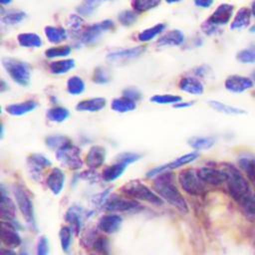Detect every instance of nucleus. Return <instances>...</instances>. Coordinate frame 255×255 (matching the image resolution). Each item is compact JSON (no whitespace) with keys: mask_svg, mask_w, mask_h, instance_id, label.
I'll use <instances>...</instances> for the list:
<instances>
[{"mask_svg":"<svg viewBox=\"0 0 255 255\" xmlns=\"http://www.w3.org/2000/svg\"><path fill=\"white\" fill-rule=\"evenodd\" d=\"M153 187L155 191L172 206L181 212H187V203L176 186L173 184L172 174L170 172L165 171L160 173L155 179Z\"/></svg>","mask_w":255,"mask_h":255,"instance_id":"nucleus-1","label":"nucleus"},{"mask_svg":"<svg viewBox=\"0 0 255 255\" xmlns=\"http://www.w3.org/2000/svg\"><path fill=\"white\" fill-rule=\"evenodd\" d=\"M224 170L227 174L226 182L230 195L234 200L242 203L252 194L248 181L242 175L240 170L232 164H225Z\"/></svg>","mask_w":255,"mask_h":255,"instance_id":"nucleus-2","label":"nucleus"},{"mask_svg":"<svg viewBox=\"0 0 255 255\" xmlns=\"http://www.w3.org/2000/svg\"><path fill=\"white\" fill-rule=\"evenodd\" d=\"M2 66L12 81L19 86L26 87L30 84L31 68L28 63L12 57H3Z\"/></svg>","mask_w":255,"mask_h":255,"instance_id":"nucleus-3","label":"nucleus"},{"mask_svg":"<svg viewBox=\"0 0 255 255\" xmlns=\"http://www.w3.org/2000/svg\"><path fill=\"white\" fill-rule=\"evenodd\" d=\"M115 29V22L111 19H105L101 22L94 23L86 27L78 38H76V43L81 45H94L106 32Z\"/></svg>","mask_w":255,"mask_h":255,"instance_id":"nucleus-4","label":"nucleus"},{"mask_svg":"<svg viewBox=\"0 0 255 255\" xmlns=\"http://www.w3.org/2000/svg\"><path fill=\"white\" fill-rule=\"evenodd\" d=\"M123 191L125 194L133 199H140L157 205L162 204V200L159 198V196L139 181H130L127 183L123 187Z\"/></svg>","mask_w":255,"mask_h":255,"instance_id":"nucleus-5","label":"nucleus"},{"mask_svg":"<svg viewBox=\"0 0 255 255\" xmlns=\"http://www.w3.org/2000/svg\"><path fill=\"white\" fill-rule=\"evenodd\" d=\"M56 157L65 166L70 169H79L83 165L81 158V149L72 142L56 150Z\"/></svg>","mask_w":255,"mask_h":255,"instance_id":"nucleus-6","label":"nucleus"},{"mask_svg":"<svg viewBox=\"0 0 255 255\" xmlns=\"http://www.w3.org/2000/svg\"><path fill=\"white\" fill-rule=\"evenodd\" d=\"M145 51L144 46H136L131 48H125L110 52L106 56V60L111 65H125L132 60L137 59Z\"/></svg>","mask_w":255,"mask_h":255,"instance_id":"nucleus-7","label":"nucleus"},{"mask_svg":"<svg viewBox=\"0 0 255 255\" xmlns=\"http://www.w3.org/2000/svg\"><path fill=\"white\" fill-rule=\"evenodd\" d=\"M181 187L189 194L199 195L204 191L202 180L199 178L197 171L194 169H185L178 176Z\"/></svg>","mask_w":255,"mask_h":255,"instance_id":"nucleus-8","label":"nucleus"},{"mask_svg":"<svg viewBox=\"0 0 255 255\" xmlns=\"http://www.w3.org/2000/svg\"><path fill=\"white\" fill-rule=\"evenodd\" d=\"M234 13V6L230 3H221L218 5L215 10L211 13V15L206 19L209 23L214 26L220 27L228 24L232 21Z\"/></svg>","mask_w":255,"mask_h":255,"instance_id":"nucleus-9","label":"nucleus"},{"mask_svg":"<svg viewBox=\"0 0 255 255\" xmlns=\"http://www.w3.org/2000/svg\"><path fill=\"white\" fill-rule=\"evenodd\" d=\"M197 157H198V152L197 151H191V152L185 153V154L175 158L174 160H172L171 162H169L167 164H163V165H160V166H157V167H154V168L150 169L147 172L146 175H147V177H152V176L159 175L160 173L165 172L169 169H174V168L183 166L187 163H190V162L194 161Z\"/></svg>","mask_w":255,"mask_h":255,"instance_id":"nucleus-10","label":"nucleus"},{"mask_svg":"<svg viewBox=\"0 0 255 255\" xmlns=\"http://www.w3.org/2000/svg\"><path fill=\"white\" fill-rule=\"evenodd\" d=\"M253 86L254 82L251 78L240 75H231L226 78L224 82L225 89L234 94H241L249 89H252Z\"/></svg>","mask_w":255,"mask_h":255,"instance_id":"nucleus-11","label":"nucleus"},{"mask_svg":"<svg viewBox=\"0 0 255 255\" xmlns=\"http://www.w3.org/2000/svg\"><path fill=\"white\" fill-rule=\"evenodd\" d=\"M105 206L106 209L110 211H134L141 207L135 200L120 197L119 195H113L110 197Z\"/></svg>","mask_w":255,"mask_h":255,"instance_id":"nucleus-12","label":"nucleus"},{"mask_svg":"<svg viewBox=\"0 0 255 255\" xmlns=\"http://www.w3.org/2000/svg\"><path fill=\"white\" fill-rule=\"evenodd\" d=\"M16 201L22 214L29 222L33 221V203L29 193L22 186H17L14 191Z\"/></svg>","mask_w":255,"mask_h":255,"instance_id":"nucleus-13","label":"nucleus"},{"mask_svg":"<svg viewBox=\"0 0 255 255\" xmlns=\"http://www.w3.org/2000/svg\"><path fill=\"white\" fill-rule=\"evenodd\" d=\"M197 174L203 182L212 185H219L227 180V174L224 169L220 170L217 168L204 166L198 169Z\"/></svg>","mask_w":255,"mask_h":255,"instance_id":"nucleus-14","label":"nucleus"},{"mask_svg":"<svg viewBox=\"0 0 255 255\" xmlns=\"http://www.w3.org/2000/svg\"><path fill=\"white\" fill-rule=\"evenodd\" d=\"M178 88L189 95L200 96L204 93V86L199 78L195 76H184L179 80Z\"/></svg>","mask_w":255,"mask_h":255,"instance_id":"nucleus-15","label":"nucleus"},{"mask_svg":"<svg viewBox=\"0 0 255 255\" xmlns=\"http://www.w3.org/2000/svg\"><path fill=\"white\" fill-rule=\"evenodd\" d=\"M185 37L183 32L178 29L169 30L162 35L156 41L157 47H178L184 43Z\"/></svg>","mask_w":255,"mask_h":255,"instance_id":"nucleus-16","label":"nucleus"},{"mask_svg":"<svg viewBox=\"0 0 255 255\" xmlns=\"http://www.w3.org/2000/svg\"><path fill=\"white\" fill-rule=\"evenodd\" d=\"M107 106V100L102 97L84 99L77 103L76 111L78 112H88L97 113L104 110Z\"/></svg>","mask_w":255,"mask_h":255,"instance_id":"nucleus-17","label":"nucleus"},{"mask_svg":"<svg viewBox=\"0 0 255 255\" xmlns=\"http://www.w3.org/2000/svg\"><path fill=\"white\" fill-rule=\"evenodd\" d=\"M37 107H38V103L35 100H26L24 102L7 105L5 108V111L10 116L21 117L35 111Z\"/></svg>","mask_w":255,"mask_h":255,"instance_id":"nucleus-18","label":"nucleus"},{"mask_svg":"<svg viewBox=\"0 0 255 255\" xmlns=\"http://www.w3.org/2000/svg\"><path fill=\"white\" fill-rule=\"evenodd\" d=\"M106 155L107 151L103 146L93 145L86 155V163L91 168H98L105 162Z\"/></svg>","mask_w":255,"mask_h":255,"instance_id":"nucleus-19","label":"nucleus"},{"mask_svg":"<svg viewBox=\"0 0 255 255\" xmlns=\"http://www.w3.org/2000/svg\"><path fill=\"white\" fill-rule=\"evenodd\" d=\"M251 10L247 7H241L236 14L234 15L231 23L230 29L231 30H243L249 27L251 23Z\"/></svg>","mask_w":255,"mask_h":255,"instance_id":"nucleus-20","label":"nucleus"},{"mask_svg":"<svg viewBox=\"0 0 255 255\" xmlns=\"http://www.w3.org/2000/svg\"><path fill=\"white\" fill-rule=\"evenodd\" d=\"M44 34L46 39L51 44H55V45L64 42L69 35L67 29L59 26H52V25L46 26L44 28Z\"/></svg>","mask_w":255,"mask_h":255,"instance_id":"nucleus-21","label":"nucleus"},{"mask_svg":"<svg viewBox=\"0 0 255 255\" xmlns=\"http://www.w3.org/2000/svg\"><path fill=\"white\" fill-rule=\"evenodd\" d=\"M65 174L60 168H53L47 177V185L54 194H59L64 186Z\"/></svg>","mask_w":255,"mask_h":255,"instance_id":"nucleus-22","label":"nucleus"},{"mask_svg":"<svg viewBox=\"0 0 255 255\" xmlns=\"http://www.w3.org/2000/svg\"><path fill=\"white\" fill-rule=\"evenodd\" d=\"M17 42L19 46L23 48H40L43 45L42 38L34 32H23L17 36Z\"/></svg>","mask_w":255,"mask_h":255,"instance_id":"nucleus-23","label":"nucleus"},{"mask_svg":"<svg viewBox=\"0 0 255 255\" xmlns=\"http://www.w3.org/2000/svg\"><path fill=\"white\" fill-rule=\"evenodd\" d=\"M76 66L74 59L65 58L62 60H55L49 64V71L53 75H64L73 70Z\"/></svg>","mask_w":255,"mask_h":255,"instance_id":"nucleus-24","label":"nucleus"},{"mask_svg":"<svg viewBox=\"0 0 255 255\" xmlns=\"http://www.w3.org/2000/svg\"><path fill=\"white\" fill-rule=\"evenodd\" d=\"M166 25L164 23H157L151 27H148L142 31H140L137 35V40L141 43H146L153 40L156 37H159L163 34Z\"/></svg>","mask_w":255,"mask_h":255,"instance_id":"nucleus-25","label":"nucleus"},{"mask_svg":"<svg viewBox=\"0 0 255 255\" xmlns=\"http://www.w3.org/2000/svg\"><path fill=\"white\" fill-rule=\"evenodd\" d=\"M121 224H122V217L115 214H109V215L103 216L99 221L100 229L109 234L116 232L120 228Z\"/></svg>","mask_w":255,"mask_h":255,"instance_id":"nucleus-26","label":"nucleus"},{"mask_svg":"<svg viewBox=\"0 0 255 255\" xmlns=\"http://www.w3.org/2000/svg\"><path fill=\"white\" fill-rule=\"evenodd\" d=\"M111 109L114 112H117L120 114L129 113L136 109V103L122 96L120 98H115L111 102Z\"/></svg>","mask_w":255,"mask_h":255,"instance_id":"nucleus-27","label":"nucleus"},{"mask_svg":"<svg viewBox=\"0 0 255 255\" xmlns=\"http://www.w3.org/2000/svg\"><path fill=\"white\" fill-rule=\"evenodd\" d=\"M209 106L216 112L224 114V115H228V116H239V115H244L246 114V111H244L241 108L238 107H234L219 101H215V100H211L208 102Z\"/></svg>","mask_w":255,"mask_h":255,"instance_id":"nucleus-28","label":"nucleus"},{"mask_svg":"<svg viewBox=\"0 0 255 255\" xmlns=\"http://www.w3.org/2000/svg\"><path fill=\"white\" fill-rule=\"evenodd\" d=\"M85 26V20L83 16L79 14H71L67 21L68 33L73 35L75 38H78L80 34L83 32Z\"/></svg>","mask_w":255,"mask_h":255,"instance_id":"nucleus-29","label":"nucleus"},{"mask_svg":"<svg viewBox=\"0 0 255 255\" xmlns=\"http://www.w3.org/2000/svg\"><path fill=\"white\" fill-rule=\"evenodd\" d=\"M1 239L2 242L10 248L18 247L21 244V238L18 235L17 232H15L14 229L6 226L3 224L2 226V231H1Z\"/></svg>","mask_w":255,"mask_h":255,"instance_id":"nucleus-30","label":"nucleus"},{"mask_svg":"<svg viewBox=\"0 0 255 255\" xmlns=\"http://www.w3.org/2000/svg\"><path fill=\"white\" fill-rule=\"evenodd\" d=\"M28 165L33 173H40L42 169L51 165V161L43 154L34 153L28 157Z\"/></svg>","mask_w":255,"mask_h":255,"instance_id":"nucleus-31","label":"nucleus"},{"mask_svg":"<svg viewBox=\"0 0 255 255\" xmlns=\"http://www.w3.org/2000/svg\"><path fill=\"white\" fill-rule=\"evenodd\" d=\"M70 116V112L67 108L61 107V106H55L50 108L46 112V117L47 119L52 122V123H57L61 124L65 122Z\"/></svg>","mask_w":255,"mask_h":255,"instance_id":"nucleus-32","label":"nucleus"},{"mask_svg":"<svg viewBox=\"0 0 255 255\" xmlns=\"http://www.w3.org/2000/svg\"><path fill=\"white\" fill-rule=\"evenodd\" d=\"M106 1L110 0H84L77 8L76 11L81 16H92L97 9Z\"/></svg>","mask_w":255,"mask_h":255,"instance_id":"nucleus-33","label":"nucleus"},{"mask_svg":"<svg viewBox=\"0 0 255 255\" xmlns=\"http://www.w3.org/2000/svg\"><path fill=\"white\" fill-rule=\"evenodd\" d=\"M26 18V13L21 10H8L2 12L1 22L7 26H14L21 23Z\"/></svg>","mask_w":255,"mask_h":255,"instance_id":"nucleus-34","label":"nucleus"},{"mask_svg":"<svg viewBox=\"0 0 255 255\" xmlns=\"http://www.w3.org/2000/svg\"><path fill=\"white\" fill-rule=\"evenodd\" d=\"M127 166L128 165H126L125 163L117 161L114 164L109 165L104 169L103 178L106 181H113V180L119 178L124 173Z\"/></svg>","mask_w":255,"mask_h":255,"instance_id":"nucleus-35","label":"nucleus"},{"mask_svg":"<svg viewBox=\"0 0 255 255\" xmlns=\"http://www.w3.org/2000/svg\"><path fill=\"white\" fill-rule=\"evenodd\" d=\"M67 92L72 96H79L84 93L86 89L85 81L79 76H72L68 79L66 85Z\"/></svg>","mask_w":255,"mask_h":255,"instance_id":"nucleus-36","label":"nucleus"},{"mask_svg":"<svg viewBox=\"0 0 255 255\" xmlns=\"http://www.w3.org/2000/svg\"><path fill=\"white\" fill-rule=\"evenodd\" d=\"M215 143L212 136H192L188 139V144L196 150H204L211 148Z\"/></svg>","mask_w":255,"mask_h":255,"instance_id":"nucleus-37","label":"nucleus"},{"mask_svg":"<svg viewBox=\"0 0 255 255\" xmlns=\"http://www.w3.org/2000/svg\"><path fill=\"white\" fill-rule=\"evenodd\" d=\"M72 52V47L69 45H59L53 46L45 50V57L48 59H57V58H66Z\"/></svg>","mask_w":255,"mask_h":255,"instance_id":"nucleus-38","label":"nucleus"},{"mask_svg":"<svg viewBox=\"0 0 255 255\" xmlns=\"http://www.w3.org/2000/svg\"><path fill=\"white\" fill-rule=\"evenodd\" d=\"M236 60L241 64H254L255 63V44H252L236 54Z\"/></svg>","mask_w":255,"mask_h":255,"instance_id":"nucleus-39","label":"nucleus"},{"mask_svg":"<svg viewBox=\"0 0 255 255\" xmlns=\"http://www.w3.org/2000/svg\"><path fill=\"white\" fill-rule=\"evenodd\" d=\"M162 0H132L131 6L137 14L147 12L160 4Z\"/></svg>","mask_w":255,"mask_h":255,"instance_id":"nucleus-40","label":"nucleus"},{"mask_svg":"<svg viewBox=\"0 0 255 255\" xmlns=\"http://www.w3.org/2000/svg\"><path fill=\"white\" fill-rule=\"evenodd\" d=\"M239 166L244 170L250 179L255 182V157L242 156L238 160Z\"/></svg>","mask_w":255,"mask_h":255,"instance_id":"nucleus-41","label":"nucleus"},{"mask_svg":"<svg viewBox=\"0 0 255 255\" xmlns=\"http://www.w3.org/2000/svg\"><path fill=\"white\" fill-rule=\"evenodd\" d=\"M182 98L178 95L172 94H161V95H154L149 98V101L154 104L158 105H175L180 102Z\"/></svg>","mask_w":255,"mask_h":255,"instance_id":"nucleus-42","label":"nucleus"},{"mask_svg":"<svg viewBox=\"0 0 255 255\" xmlns=\"http://www.w3.org/2000/svg\"><path fill=\"white\" fill-rule=\"evenodd\" d=\"M46 145L52 149H56L58 150L59 148L63 147L64 145L68 144L71 142L70 138L67 137L66 135H62V134H52V135H48L45 139Z\"/></svg>","mask_w":255,"mask_h":255,"instance_id":"nucleus-43","label":"nucleus"},{"mask_svg":"<svg viewBox=\"0 0 255 255\" xmlns=\"http://www.w3.org/2000/svg\"><path fill=\"white\" fill-rule=\"evenodd\" d=\"M137 20V13L134 10H123L118 14V21L124 27H129Z\"/></svg>","mask_w":255,"mask_h":255,"instance_id":"nucleus-44","label":"nucleus"},{"mask_svg":"<svg viewBox=\"0 0 255 255\" xmlns=\"http://www.w3.org/2000/svg\"><path fill=\"white\" fill-rule=\"evenodd\" d=\"M0 209H1V215L3 218L12 219L15 215V206L11 201V199L5 196L4 193H2Z\"/></svg>","mask_w":255,"mask_h":255,"instance_id":"nucleus-45","label":"nucleus"},{"mask_svg":"<svg viewBox=\"0 0 255 255\" xmlns=\"http://www.w3.org/2000/svg\"><path fill=\"white\" fill-rule=\"evenodd\" d=\"M111 79L112 78H111L110 72L103 67H97L93 72L92 80L94 83H96L98 85L108 84L111 81Z\"/></svg>","mask_w":255,"mask_h":255,"instance_id":"nucleus-46","label":"nucleus"},{"mask_svg":"<svg viewBox=\"0 0 255 255\" xmlns=\"http://www.w3.org/2000/svg\"><path fill=\"white\" fill-rule=\"evenodd\" d=\"M66 219L78 230L81 226V222H82V214H81V210L79 208H76L75 206L71 207L69 209V211L67 212L66 215Z\"/></svg>","mask_w":255,"mask_h":255,"instance_id":"nucleus-47","label":"nucleus"},{"mask_svg":"<svg viewBox=\"0 0 255 255\" xmlns=\"http://www.w3.org/2000/svg\"><path fill=\"white\" fill-rule=\"evenodd\" d=\"M60 241H61L62 249L64 251H68L70 248V245H71V241H72V231L69 227L64 226L61 228Z\"/></svg>","mask_w":255,"mask_h":255,"instance_id":"nucleus-48","label":"nucleus"},{"mask_svg":"<svg viewBox=\"0 0 255 255\" xmlns=\"http://www.w3.org/2000/svg\"><path fill=\"white\" fill-rule=\"evenodd\" d=\"M140 157H141V155L136 152H123L117 156V161H120V162L125 163L126 165H128V164L138 160Z\"/></svg>","mask_w":255,"mask_h":255,"instance_id":"nucleus-49","label":"nucleus"},{"mask_svg":"<svg viewBox=\"0 0 255 255\" xmlns=\"http://www.w3.org/2000/svg\"><path fill=\"white\" fill-rule=\"evenodd\" d=\"M122 96L123 97H126L133 102H138L140 99H141V92L135 88V87H128V88H125L123 90V93H122Z\"/></svg>","mask_w":255,"mask_h":255,"instance_id":"nucleus-50","label":"nucleus"},{"mask_svg":"<svg viewBox=\"0 0 255 255\" xmlns=\"http://www.w3.org/2000/svg\"><path fill=\"white\" fill-rule=\"evenodd\" d=\"M49 252V244L46 237L42 236L39 238L38 244H37V251L36 255H48Z\"/></svg>","mask_w":255,"mask_h":255,"instance_id":"nucleus-51","label":"nucleus"},{"mask_svg":"<svg viewBox=\"0 0 255 255\" xmlns=\"http://www.w3.org/2000/svg\"><path fill=\"white\" fill-rule=\"evenodd\" d=\"M201 30L204 34L208 35V36H212L218 33L219 31V27L212 25L211 23H209L207 20H205L202 24H201Z\"/></svg>","mask_w":255,"mask_h":255,"instance_id":"nucleus-52","label":"nucleus"},{"mask_svg":"<svg viewBox=\"0 0 255 255\" xmlns=\"http://www.w3.org/2000/svg\"><path fill=\"white\" fill-rule=\"evenodd\" d=\"M210 68L205 66V65H201V66H198V67H195L193 70H192V73H193V76L197 77V78H204L206 76L209 75L210 73Z\"/></svg>","mask_w":255,"mask_h":255,"instance_id":"nucleus-53","label":"nucleus"},{"mask_svg":"<svg viewBox=\"0 0 255 255\" xmlns=\"http://www.w3.org/2000/svg\"><path fill=\"white\" fill-rule=\"evenodd\" d=\"M107 247H108V244H107L106 238H98L95 241V249H97L98 251L105 253Z\"/></svg>","mask_w":255,"mask_h":255,"instance_id":"nucleus-54","label":"nucleus"},{"mask_svg":"<svg viewBox=\"0 0 255 255\" xmlns=\"http://www.w3.org/2000/svg\"><path fill=\"white\" fill-rule=\"evenodd\" d=\"M193 2L196 7L206 9V8H209L213 4L214 0H193Z\"/></svg>","mask_w":255,"mask_h":255,"instance_id":"nucleus-55","label":"nucleus"},{"mask_svg":"<svg viewBox=\"0 0 255 255\" xmlns=\"http://www.w3.org/2000/svg\"><path fill=\"white\" fill-rule=\"evenodd\" d=\"M192 105H193V102L181 100L180 102H178L177 104L173 105L172 107H173L174 109H187V108H190Z\"/></svg>","mask_w":255,"mask_h":255,"instance_id":"nucleus-56","label":"nucleus"},{"mask_svg":"<svg viewBox=\"0 0 255 255\" xmlns=\"http://www.w3.org/2000/svg\"><path fill=\"white\" fill-rule=\"evenodd\" d=\"M0 253H1V255H16L15 252H13V251H11L9 249H3V248L1 249Z\"/></svg>","mask_w":255,"mask_h":255,"instance_id":"nucleus-57","label":"nucleus"},{"mask_svg":"<svg viewBox=\"0 0 255 255\" xmlns=\"http://www.w3.org/2000/svg\"><path fill=\"white\" fill-rule=\"evenodd\" d=\"M250 10H251V14L252 16L255 18V0L252 1L251 5H250Z\"/></svg>","mask_w":255,"mask_h":255,"instance_id":"nucleus-58","label":"nucleus"},{"mask_svg":"<svg viewBox=\"0 0 255 255\" xmlns=\"http://www.w3.org/2000/svg\"><path fill=\"white\" fill-rule=\"evenodd\" d=\"M11 2H12V0H0V4H1L2 6L9 5Z\"/></svg>","mask_w":255,"mask_h":255,"instance_id":"nucleus-59","label":"nucleus"},{"mask_svg":"<svg viewBox=\"0 0 255 255\" xmlns=\"http://www.w3.org/2000/svg\"><path fill=\"white\" fill-rule=\"evenodd\" d=\"M166 3L168 4H173V3H177V2H180L182 0H164Z\"/></svg>","mask_w":255,"mask_h":255,"instance_id":"nucleus-60","label":"nucleus"},{"mask_svg":"<svg viewBox=\"0 0 255 255\" xmlns=\"http://www.w3.org/2000/svg\"><path fill=\"white\" fill-rule=\"evenodd\" d=\"M249 31H250L251 33H255V23L249 28Z\"/></svg>","mask_w":255,"mask_h":255,"instance_id":"nucleus-61","label":"nucleus"},{"mask_svg":"<svg viewBox=\"0 0 255 255\" xmlns=\"http://www.w3.org/2000/svg\"><path fill=\"white\" fill-rule=\"evenodd\" d=\"M251 79H252L253 82L255 83V69L253 70V72H252V74H251Z\"/></svg>","mask_w":255,"mask_h":255,"instance_id":"nucleus-62","label":"nucleus"},{"mask_svg":"<svg viewBox=\"0 0 255 255\" xmlns=\"http://www.w3.org/2000/svg\"><path fill=\"white\" fill-rule=\"evenodd\" d=\"M21 255H28V253H27L26 251H23V252L21 253Z\"/></svg>","mask_w":255,"mask_h":255,"instance_id":"nucleus-63","label":"nucleus"}]
</instances>
